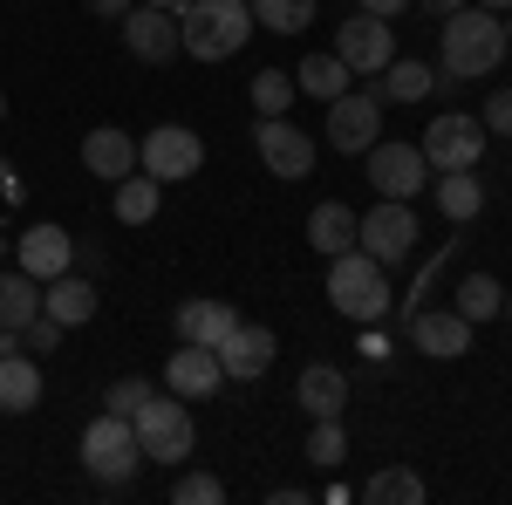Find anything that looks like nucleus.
Masks as SVG:
<instances>
[{
	"mask_svg": "<svg viewBox=\"0 0 512 505\" xmlns=\"http://www.w3.org/2000/svg\"><path fill=\"white\" fill-rule=\"evenodd\" d=\"M499 21H506V48H512V7H506V14H499Z\"/></svg>",
	"mask_w": 512,
	"mask_h": 505,
	"instance_id": "37998d69",
	"label": "nucleus"
},
{
	"mask_svg": "<svg viewBox=\"0 0 512 505\" xmlns=\"http://www.w3.org/2000/svg\"><path fill=\"white\" fill-rule=\"evenodd\" d=\"M349 82H355V69L335 55V48H321V55H308V62L294 69V89H301V96H315V103H335Z\"/></svg>",
	"mask_w": 512,
	"mask_h": 505,
	"instance_id": "393cba45",
	"label": "nucleus"
},
{
	"mask_svg": "<svg viewBox=\"0 0 512 505\" xmlns=\"http://www.w3.org/2000/svg\"><path fill=\"white\" fill-rule=\"evenodd\" d=\"M62 335H69L62 321H48V314H35V321L21 328V349H28V355H55V349H62Z\"/></svg>",
	"mask_w": 512,
	"mask_h": 505,
	"instance_id": "c9c22d12",
	"label": "nucleus"
},
{
	"mask_svg": "<svg viewBox=\"0 0 512 505\" xmlns=\"http://www.w3.org/2000/svg\"><path fill=\"white\" fill-rule=\"evenodd\" d=\"M219 499H226V485L212 471H178L171 478V505H219Z\"/></svg>",
	"mask_w": 512,
	"mask_h": 505,
	"instance_id": "72a5a7b5",
	"label": "nucleus"
},
{
	"mask_svg": "<svg viewBox=\"0 0 512 505\" xmlns=\"http://www.w3.org/2000/svg\"><path fill=\"white\" fill-rule=\"evenodd\" d=\"M499 314H506V328H512V287H506V308H499Z\"/></svg>",
	"mask_w": 512,
	"mask_h": 505,
	"instance_id": "c03bdc74",
	"label": "nucleus"
},
{
	"mask_svg": "<svg viewBox=\"0 0 512 505\" xmlns=\"http://www.w3.org/2000/svg\"><path fill=\"white\" fill-rule=\"evenodd\" d=\"M355 349L369 355V362H390V349H396V342H390V328H383V321H369V328H362V342H355Z\"/></svg>",
	"mask_w": 512,
	"mask_h": 505,
	"instance_id": "4c0bfd02",
	"label": "nucleus"
},
{
	"mask_svg": "<svg viewBox=\"0 0 512 505\" xmlns=\"http://www.w3.org/2000/svg\"><path fill=\"white\" fill-rule=\"evenodd\" d=\"M151 7H171V14H178V7H185V0H151Z\"/></svg>",
	"mask_w": 512,
	"mask_h": 505,
	"instance_id": "a18cd8bd",
	"label": "nucleus"
},
{
	"mask_svg": "<svg viewBox=\"0 0 512 505\" xmlns=\"http://www.w3.org/2000/svg\"><path fill=\"white\" fill-rule=\"evenodd\" d=\"M178 41L192 62H226L253 41V7L246 0H185L178 7Z\"/></svg>",
	"mask_w": 512,
	"mask_h": 505,
	"instance_id": "7ed1b4c3",
	"label": "nucleus"
},
{
	"mask_svg": "<svg viewBox=\"0 0 512 505\" xmlns=\"http://www.w3.org/2000/svg\"><path fill=\"white\" fill-rule=\"evenodd\" d=\"M403 7H410V0H362V14H383V21H396Z\"/></svg>",
	"mask_w": 512,
	"mask_h": 505,
	"instance_id": "ea45409f",
	"label": "nucleus"
},
{
	"mask_svg": "<svg viewBox=\"0 0 512 505\" xmlns=\"http://www.w3.org/2000/svg\"><path fill=\"white\" fill-rule=\"evenodd\" d=\"M35 314H41V280L21 273V267H7L0 273V328H28Z\"/></svg>",
	"mask_w": 512,
	"mask_h": 505,
	"instance_id": "cd10ccee",
	"label": "nucleus"
},
{
	"mask_svg": "<svg viewBox=\"0 0 512 505\" xmlns=\"http://www.w3.org/2000/svg\"><path fill=\"white\" fill-rule=\"evenodd\" d=\"M82 171H89V178H103V185L130 178V171H137V137L117 130V123H96V130L82 137Z\"/></svg>",
	"mask_w": 512,
	"mask_h": 505,
	"instance_id": "a211bd4d",
	"label": "nucleus"
},
{
	"mask_svg": "<svg viewBox=\"0 0 512 505\" xmlns=\"http://www.w3.org/2000/svg\"><path fill=\"white\" fill-rule=\"evenodd\" d=\"M137 171H151L158 185L198 178V171H205V137L185 130V123H158V130L137 137Z\"/></svg>",
	"mask_w": 512,
	"mask_h": 505,
	"instance_id": "0eeeda50",
	"label": "nucleus"
},
{
	"mask_svg": "<svg viewBox=\"0 0 512 505\" xmlns=\"http://www.w3.org/2000/svg\"><path fill=\"white\" fill-rule=\"evenodd\" d=\"M335 55L349 62L355 76H383V69L396 62V35H390V21H383V14H362V7H355L349 21L335 28Z\"/></svg>",
	"mask_w": 512,
	"mask_h": 505,
	"instance_id": "ddd939ff",
	"label": "nucleus"
},
{
	"mask_svg": "<svg viewBox=\"0 0 512 505\" xmlns=\"http://www.w3.org/2000/svg\"><path fill=\"white\" fill-rule=\"evenodd\" d=\"M130 7H137V0H89V14H103V21H123Z\"/></svg>",
	"mask_w": 512,
	"mask_h": 505,
	"instance_id": "58836bf2",
	"label": "nucleus"
},
{
	"mask_svg": "<svg viewBox=\"0 0 512 505\" xmlns=\"http://www.w3.org/2000/svg\"><path fill=\"white\" fill-rule=\"evenodd\" d=\"M478 123H485V137H512V89H492Z\"/></svg>",
	"mask_w": 512,
	"mask_h": 505,
	"instance_id": "e433bc0d",
	"label": "nucleus"
},
{
	"mask_svg": "<svg viewBox=\"0 0 512 505\" xmlns=\"http://www.w3.org/2000/svg\"><path fill=\"white\" fill-rule=\"evenodd\" d=\"M424 492H431V485H424L410 465H383L369 485H362V499H369V505H424Z\"/></svg>",
	"mask_w": 512,
	"mask_h": 505,
	"instance_id": "c756f323",
	"label": "nucleus"
},
{
	"mask_svg": "<svg viewBox=\"0 0 512 505\" xmlns=\"http://www.w3.org/2000/svg\"><path fill=\"white\" fill-rule=\"evenodd\" d=\"M246 7H253V28H267V35L315 28V0H246Z\"/></svg>",
	"mask_w": 512,
	"mask_h": 505,
	"instance_id": "7c9ffc66",
	"label": "nucleus"
},
{
	"mask_svg": "<svg viewBox=\"0 0 512 505\" xmlns=\"http://www.w3.org/2000/svg\"><path fill=\"white\" fill-rule=\"evenodd\" d=\"M137 444H144V465H185L198 444V424H192V403L185 396H171V389H158L137 417Z\"/></svg>",
	"mask_w": 512,
	"mask_h": 505,
	"instance_id": "20e7f679",
	"label": "nucleus"
},
{
	"mask_svg": "<svg viewBox=\"0 0 512 505\" xmlns=\"http://www.w3.org/2000/svg\"><path fill=\"white\" fill-rule=\"evenodd\" d=\"M458 7H465V0H424V14H437V21H444V14H458Z\"/></svg>",
	"mask_w": 512,
	"mask_h": 505,
	"instance_id": "a19ab883",
	"label": "nucleus"
},
{
	"mask_svg": "<svg viewBox=\"0 0 512 505\" xmlns=\"http://www.w3.org/2000/svg\"><path fill=\"white\" fill-rule=\"evenodd\" d=\"M117 28H123V48H130L137 62H151V69H164V62H178V55H185V41H178V14H171V7L137 0Z\"/></svg>",
	"mask_w": 512,
	"mask_h": 505,
	"instance_id": "f8f14e48",
	"label": "nucleus"
},
{
	"mask_svg": "<svg viewBox=\"0 0 512 505\" xmlns=\"http://www.w3.org/2000/svg\"><path fill=\"white\" fill-rule=\"evenodd\" d=\"M506 21L492 14V7H458V14H444V35H437V62H444V82H478V76H499V62H506Z\"/></svg>",
	"mask_w": 512,
	"mask_h": 505,
	"instance_id": "f257e3e1",
	"label": "nucleus"
},
{
	"mask_svg": "<svg viewBox=\"0 0 512 505\" xmlns=\"http://www.w3.org/2000/svg\"><path fill=\"white\" fill-rule=\"evenodd\" d=\"M274 355H280L274 328H260V321H239L233 335L219 342V369H226V383H260V376L274 369Z\"/></svg>",
	"mask_w": 512,
	"mask_h": 505,
	"instance_id": "dca6fc26",
	"label": "nucleus"
},
{
	"mask_svg": "<svg viewBox=\"0 0 512 505\" xmlns=\"http://www.w3.org/2000/svg\"><path fill=\"white\" fill-rule=\"evenodd\" d=\"M431 89H437V69L417 62V55H396L390 69L376 76V96H383V103H424Z\"/></svg>",
	"mask_w": 512,
	"mask_h": 505,
	"instance_id": "a878e982",
	"label": "nucleus"
},
{
	"mask_svg": "<svg viewBox=\"0 0 512 505\" xmlns=\"http://www.w3.org/2000/svg\"><path fill=\"white\" fill-rule=\"evenodd\" d=\"M472 7H492V14H506V7H512V0H472Z\"/></svg>",
	"mask_w": 512,
	"mask_h": 505,
	"instance_id": "79ce46f5",
	"label": "nucleus"
},
{
	"mask_svg": "<svg viewBox=\"0 0 512 505\" xmlns=\"http://www.w3.org/2000/svg\"><path fill=\"white\" fill-rule=\"evenodd\" d=\"M246 96H253V110H260V117H287L301 89H294V69H260Z\"/></svg>",
	"mask_w": 512,
	"mask_h": 505,
	"instance_id": "2f4dec72",
	"label": "nucleus"
},
{
	"mask_svg": "<svg viewBox=\"0 0 512 505\" xmlns=\"http://www.w3.org/2000/svg\"><path fill=\"white\" fill-rule=\"evenodd\" d=\"M362 164H369L376 198H417V192H431V164H424L417 144H390V137H376V144L362 151Z\"/></svg>",
	"mask_w": 512,
	"mask_h": 505,
	"instance_id": "9d476101",
	"label": "nucleus"
},
{
	"mask_svg": "<svg viewBox=\"0 0 512 505\" xmlns=\"http://www.w3.org/2000/svg\"><path fill=\"white\" fill-rule=\"evenodd\" d=\"M158 205H164V185L151 171H130V178H117V192H110V212H117L123 226H151Z\"/></svg>",
	"mask_w": 512,
	"mask_h": 505,
	"instance_id": "b1692460",
	"label": "nucleus"
},
{
	"mask_svg": "<svg viewBox=\"0 0 512 505\" xmlns=\"http://www.w3.org/2000/svg\"><path fill=\"white\" fill-rule=\"evenodd\" d=\"M171 328H178V342H205V349H219V342L239 328V308H233V301H178Z\"/></svg>",
	"mask_w": 512,
	"mask_h": 505,
	"instance_id": "412c9836",
	"label": "nucleus"
},
{
	"mask_svg": "<svg viewBox=\"0 0 512 505\" xmlns=\"http://www.w3.org/2000/svg\"><path fill=\"white\" fill-rule=\"evenodd\" d=\"M253 151H260V164H267L274 178H308V171H315V157H321V144L301 130V123L260 117V123H253Z\"/></svg>",
	"mask_w": 512,
	"mask_h": 505,
	"instance_id": "9b49d317",
	"label": "nucleus"
},
{
	"mask_svg": "<svg viewBox=\"0 0 512 505\" xmlns=\"http://www.w3.org/2000/svg\"><path fill=\"white\" fill-rule=\"evenodd\" d=\"M41 403V355L7 349L0 355V417H28Z\"/></svg>",
	"mask_w": 512,
	"mask_h": 505,
	"instance_id": "aec40b11",
	"label": "nucleus"
},
{
	"mask_svg": "<svg viewBox=\"0 0 512 505\" xmlns=\"http://www.w3.org/2000/svg\"><path fill=\"white\" fill-rule=\"evenodd\" d=\"M219 383H226V369H219V349H205V342H178L171 362H164V389L185 396V403L219 396Z\"/></svg>",
	"mask_w": 512,
	"mask_h": 505,
	"instance_id": "2eb2a0df",
	"label": "nucleus"
},
{
	"mask_svg": "<svg viewBox=\"0 0 512 505\" xmlns=\"http://www.w3.org/2000/svg\"><path fill=\"white\" fill-rule=\"evenodd\" d=\"M437 212L451 219V226H472L478 212H485V178L478 171H437Z\"/></svg>",
	"mask_w": 512,
	"mask_h": 505,
	"instance_id": "5701e85b",
	"label": "nucleus"
},
{
	"mask_svg": "<svg viewBox=\"0 0 512 505\" xmlns=\"http://www.w3.org/2000/svg\"><path fill=\"white\" fill-rule=\"evenodd\" d=\"M14 267L35 273V280L69 273V267H76V233H62V226H28V233L14 239Z\"/></svg>",
	"mask_w": 512,
	"mask_h": 505,
	"instance_id": "f3484780",
	"label": "nucleus"
},
{
	"mask_svg": "<svg viewBox=\"0 0 512 505\" xmlns=\"http://www.w3.org/2000/svg\"><path fill=\"white\" fill-rule=\"evenodd\" d=\"M328 308L342 314V321H355V328L383 321V314L396 308L390 267H383V260H369L362 246H349V253H335V260H328Z\"/></svg>",
	"mask_w": 512,
	"mask_h": 505,
	"instance_id": "f03ea898",
	"label": "nucleus"
},
{
	"mask_svg": "<svg viewBox=\"0 0 512 505\" xmlns=\"http://www.w3.org/2000/svg\"><path fill=\"white\" fill-rule=\"evenodd\" d=\"M451 308H458V314L478 328V321H492V314L506 308V287H499L492 273H465V280L451 287Z\"/></svg>",
	"mask_w": 512,
	"mask_h": 505,
	"instance_id": "c85d7f7f",
	"label": "nucleus"
},
{
	"mask_svg": "<svg viewBox=\"0 0 512 505\" xmlns=\"http://www.w3.org/2000/svg\"><path fill=\"white\" fill-rule=\"evenodd\" d=\"M294 403H301L308 417H342V403H349V376H342L335 362H308V369L294 376Z\"/></svg>",
	"mask_w": 512,
	"mask_h": 505,
	"instance_id": "4be33fe9",
	"label": "nucleus"
},
{
	"mask_svg": "<svg viewBox=\"0 0 512 505\" xmlns=\"http://www.w3.org/2000/svg\"><path fill=\"white\" fill-rule=\"evenodd\" d=\"M403 335H410V349H424L431 362H458V355L472 349V321L458 308H431V301L417 314H403Z\"/></svg>",
	"mask_w": 512,
	"mask_h": 505,
	"instance_id": "4468645a",
	"label": "nucleus"
},
{
	"mask_svg": "<svg viewBox=\"0 0 512 505\" xmlns=\"http://www.w3.org/2000/svg\"><path fill=\"white\" fill-rule=\"evenodd\" d=\"M376 137H383V96H376V89H342V96L328 103V151L362 157Z\"/></svg>",
	"mask_w": 512,
	"mask_h": 505,
	"instance_id": "1a4fd4ad",
	"label": "nucleus"
},
{
	"mask_svg": "<svg viewBox=\"0 0 512 505\" xmlns=\"http://www.w3.org/2000/svg\"><path fill=\"white\" fill-rule=\"evenodd\" d=\"M151 396H158V389L144 383V376H117V383H110V396H103V410H117V417H137Z\"/></svg>",
	"mask_w": 512,
	"mask_h": 505,
	"instance_id": "f704fd0d",
	"label": "nucleus"
},
{
	"mask_svg": "<svg viewBox=\"0 0 512 505\" xmlns=\"http://www.w3.org/2000/svg\"><path fill=\"white\" fill-rule=\"evenodd\" d=\"M349 458V430H342V417H315V430H308V465L335 471Z\"/></svg>",
	"mask_w": 512,
	"mask_h": 505,
	"instance_id": "473e14b6",
	"label": "nucleus"
},
{
	"mask_svg": "<svg viewBox=\"0 0 512 505\" xmlns=\"http://www.w3.org/2000/svg\"><path fill=\"white\" fill-rule=\"evenodd\" d=\"M417 212H410V198H376L362 219H355V246L369 253V260H383V267H403L410 253H417Z\"/></svg>",
	"mask_w": 512,
	"mask_h": 505,
	"instance_id": "423d86ee",
	"label": "nucleus"
},
{
	"mask_svg": "<svg viewBox=\"0 0 512 505\" xmlns=\"http://www.w3.org/2000/svg\"><path fill=\"white\" fill-rule=\"evenodd\" d=\"M308 246H315L321 260L349 253V246H355V212H349V205H335V198L315 205V212H308Z\"/></svg>",
	"mask_w": 512,
	"mask_h": 505,
	"instance_id": "bb28decb",
	"label": "nucleus"
},
{
	"mask_svg": "<svg viewBox=\"0 0 512 505\" xmlns=\"http://www.w3.org/2000/svg\"><path fill=\"white\" fill-rule=\"evenodd\" d=\"M0 117H7V89H0Z\"/></svg>",
	"mask_w": 512,
	"mask_h": 505,
	"instance_id": "49530a36",
	"label": "nucleus"
},
{
	"mask_svg": "<svg viewBox=\"0 0 512 505\" xmlns=\"http://www.w3.org/2000/svg\"><path fill=\"white\" fill-rule=\"evenodd\" d=\"M41 314L48 321H62V328H82V321H96V280L89 273H55V280H41Z\"/></svg>",
	"mask_w": 512,
	"mask_h": 505,
	"instance_id": "6ab92c4d",
	"label": "nucleus"
},
{
	"mask_svg": "<svg viewBox=\"0 0 512 505\" xmlns=\"http://www.w3.org/2000/svg\"><path fill=\"white\" fill-rule=\"evenodd\" d=\"M485 123L465 117V110H444V117L417 137V151H424V164L431 171H478V157H485Z\"/></svg>",
	"mask_w": 512,
	"mask_h": 505,
	"instance_id": "6e6552de",
	"label": "nucleus"
},
{
	"mask_svg": "<svg viewBox=\"0 0 512 505\" xmlns=\"http://www.w3.org/2000/svg\"><path fill=\"white\" fill-rule=\"evenodd\" d=\"M144 465V444H137V424L117 417V410H103L96 424L82 430V471L96 478V485H130Z\"/></svg>",
	"mask_w": 512,
	"mask_h": 505,
	"instance_id": "39448f33",
	"label": "nucleus"
}]
</instances>
